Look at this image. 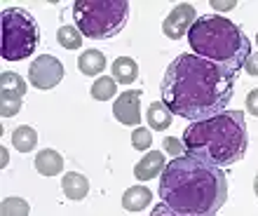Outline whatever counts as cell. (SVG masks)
Wrapping results in <instances>:
<instances>
[{
    "instance_id": "cell-1",
    "label": "cell",
    "mask_w": 258,
    "mask_h": 216,
    "mask_svg": "<svg viewBox=\"0 0 258 216\" xmlns=\"http://www.w3.org/2000/svg\"><path fill=\"white\" fill-rule=\"evenodd\" d=\"M235 80V75L197 54H181L164 71L162 101L171 113L190 122L209 120L228 111Z\"/></svg>"
},
{
    "instance_id": "cell-2",
    "label": "cell",
    "mask_w": 258,
    "mask_h": 216,
    "mask_svg": "<svg viewBox=\"0 0 258 216\" xmlns=\"http://www.w3.org/2000/svg\"><path fill=\"white\" fill-rule=\"evenodd\" d=\"M160 197L183 214L216 216L228 200V176L216 165L185 153L167 162L160 176Z\"/></svg>"
},
{
    "instance_id": "cell-3",
    "label": "cell",
    "mask_w": 258,
    "mask_h": 216,
    "mask_svg": "<svg viewBox=\"0 0 258 216\" xmlns=\"http://www.w3.org/2000/svg\"><path fill=\"white\" fill-rule=\"evenodd\" d=\"M246 143L249 134H246L244 111H223L209 120L192 122L183 132L185 153L221 169L242 160L246 153Z\"/></svg>"
},
{
    "instance_id": "cell-4",
    "label": "cell",
    "mask_w": 258,
    "mask_h": 216,
    "mask_svg": "<svg viewBox=\"0 0 258 216\" xmlns=\"http://www.w3.org/2000/svg\"><path fill=\"white\" fill-rule=\"evenodd\" d=\"M188 42L192 52L211 61L237 78L244 71L246 59L251 57V42L237 24L221 14H204L188 31Z\"/></svg>"
},
{
    "instance_id": "cell-5",
    "label": "cell",
    "mask_w": 258,
    "mask_h": 216,
    "mask_svg": "<svg viewBox=\"0 0 258 216\" xmlns=\"http://www.w3.org/2000/svg\"><path fill=\"white\" fill-rule=\"evenodd\" d=\"M75 28L89 40H108L124 28L129 19L127 0H75Z\"/></svg>"
},
{
    "instance_id": "cell-6",
    "label": "cell",
    "mask_w": 258,
    "mask_h": 216,
    "mask_svg": "<svg viewBox=\"0 0 258 216\" xmlns=\"http://www.w3.org/2000/svg\"><path fill=\"white\" fill-rule=\"evenodd\" d=\"M3 26V59L5 61H24L35 52L40 42V28L33 14L24 7H5L0 14Z\"/></svg>"
},
{
    "instance_id": "cell-7",
    "label": "cell",
    "mask_w": 258,
    "mask_h": 216,
    "mask_svg": "<svg viewBox=\"0 0 258 216\" xmlns=\"http://www.w3.org/2000/svg\"><path fill=\"white\" fill-rule=\"evenodd\" d=\"M28 80L35 89H54L63 80L61 61L52 54H40L35 57L31 68H28Z\"/></svg>"
},
{
    "instance_id": "cell-8",
    "label": "cell",
    "mask_w": 258,
    "mask_h": 216,
    "mask_svg": "<svg viewBox=\"0 0 258 216\" xmlns=\"http://www.w3.org/2000/svg\"><path fill=\"white\" fill-rule=\"evenodd\" d=\"M195 21H197L195 7H192L190 3H178L169 12V17L162 21V33L167 35V38H171V40H181L192 28Z\"/></svg>"
},
{
    "instance_id": "cell-9",
    "label": "cell",
    "mask_w": 258,
    "mask_h": 216,
    "mask_svg": "<svg viewBox=\"0 0 258 216\" xmlns=\"http://www.w3.org/2000/svg\"><path fill=\"white\" fill-rule=\"evenodd\" d=\"M141 89H127L113 103V115L124 127H136L141 122Z\"/></svg>"
},
{
    "instance_id": "cell-10",
    "label": "cell",
    "mask_w": 258,
    "mask_h": 216,
    "mask_svg": "<svg viewBox=\"0 0 258 216\" xmlns=\"http://www.w3.org/2000/svg\"><path fill=\"white\" fill-rule=\"evenodd\" d=\"M164 153L160 150H148L141 160L134 165V176L139 181H150V179H155L164 172Z\"/></svg>"
},
{
    "instance_id": "cell-11",
    "label": "cell",
    "mask_w": 258,
    "mask_h": 216,
    "mask_svg": "<svg viewBox=\"0 0 258 216\" xmlns=\"http://www.w3.org/2000/svg\"><path fill=\"white\" fill-rule=\"evenodd\" d=\"M35 169H38V174H42V176L61 174V169H63L61 153H56V150H52V148L40 150V153L35 155Z\"/></svg>"
},
{
    "instance_id": "cell-12",
    "label": "cell",
    "mask_w": 258,
    "mask_h": 216,
    "mask_svg": "<svg viewBox=\"0 0 258 216\" xmlns=\"http://www.w3.org/2000/svg\"><path fill=\"white\" fill-rule=\"evenodd\" d=\"M61 190L68 200H85L89 193V181L78 172H68L61 179Z\"/></svg>"
},
{
    "instance_id": "cell-13",
    "label": "cell",
    "mask_w": 258,
    "mask_h": 216,
    "mask_svg": "<svg viewBox=\"0 0 258 216\" xmlns=\"http://www.w3.org/2000/svg\"><path fill=\"white\" fill-rule=\"evenodd\" d=\"M150 200H153V193L146 186H132V188L124 190L122 207L127 211H141L150 204Z\"/></svg>"
},
{
    "instance_id": "cell-14",
    "label": "cell",
    "mask_w": 258,
    "mask_h": 216,
    "mask_svg": "<svg viewBox=\"0 0 258 216\" xmlns=\"http://www.w3.org/2000/svg\"><path fill=\"white\" fill-rule=\"evenodd\" d=\"M113 80L117 85H132V82L139 78V66H136L134 59H129V57H117L113 61Z\"/></svg>"
},
{
    "instance_id": "cell-15",
    "label": "cell",
    "mask_w": 258,
    "mask_h": 216,
    "mask_svg": "<svg viewBox=\"0 0 258 216\" xmlns=\"http://www.w3.org/2000/svg\"><path fill=\"white\" fill-rule=\"evenodd\" d=\"M171 111L164 106V101H153L146 111V122L150 125V129L164 132L167 127H171Z\"/></svg>"
},
{
    "instance_id": "cell-16",
    "label": "cell",
    "mask_w": 258,
    "mask_h": 216,
    "mask_svg": "<svg viewBox=\"0 0 258 216\" xmlns=\"http://www.w3.org/2000/svg\"><path fill=\"white\" fill-rule=\"evenodd\" d=\"M78 68L80 73L85 75H99L106 68V57H103L99 49H85V52L78 57Z\"/></svg>"
},
{
    "instance_id": "cell-17",
    "label": "cell",
    "mask_w": 258,
    "mask_h": 216,
    "mask_svg": "<svg viewBox=\"0 0 258 216\" xmlns=\"http://www.w3.org/2000/svg\"><path fill=\"white\" fill-rule=\"evenodd\" d=\"M12 146L19 153H31L38 146V132L31 125H21L12 132Z\"/></svg>"
},
{
    "instance_id": "cell-18",
    "label": "cell",
    "mask_w": 258,
    "mask_h": 216,
    "mask_svg": "<svg viewBox=\"0 0 258 216\" xmlns=\"http://www.w3.org/2000/svg\"><path fill=\"white\" fill-rule=\"evenodd\" d=\"M115 92H117V82L113 78H108V75L96 78L94 85H92V99H96V101H108V99L115 96Z\"/></svg>"
},
{
    "instance_id": "cell-19",
    "label": "cell",
    "mask_w": 258,
    "mask_h": 216,
    "mask_svg": "<svg viewBox=\"0 0 258 216\" xmlns=\"http://www.w3.org/2000/svg\"><path fill=\"white\" fill-rule=\"evenodd\" d=\"M21 99H24V94H19V92L0 89V113H3V118H12V115L19 113Z\"/></svg>"
},
{
    "instance_id": "cell-20",
    "label": "cell",
    "mask_w": 258,
    "mask_h": 216,
    "mask_svg": "<svg viewBox=\"0 0 258 216\" xmlns=\"http://www.w3.org/2000/svg\"><path fill=\"white\" fill-rule=\"evenodd\" d=\"M28 211H31V204L24 200V197H5L3 200V204H0V214L3 216H28Z\"/></svg>"
},
{
    "instance_id": "cell-21",
    "label": "cell",
    "mask_w": 258,
    "mask_h": 216,
    "mask_svg": "<svg viewBox=\"0 0 258 216\" xmlns=\"http://www.w3.org/2000/svg\"><path fill=\"white\" fill-rule=\"evenodd\" d=\"M56 42L63 49H78L82 47V33L75 26H61L56 31Z\"/></svg>"
},
{
    "instance_id": "cell-22",
    "label": "cell",
    "mask_w": 258,
    "mask_h": 216,
    "mask_svg": "<svg viewBox=\"0 0 258 216\" xmlns=\"http://www.w3.org/2000/svg\"><path fill=\"white\" fill-rule=\"evenodd\" d=\"M0 89H12V92L26 94V82H24V78H21V75L5 71V73L0 75Z\"/></svg>"
},
{
    "instance_id": "cell-23",
    "label": "cell",
    "mask_w": 258,
    "mask_h": 216,
    "mask_svg": "<svg viewBox=\"0 0 258 216\" xmlns=\"http://www.w3.org/2000/svg\"><path fill=\"white\" fill-rule=\"evenodd\" d=\"M132 146L136 150H148L153 146V134H150V129L146 127H136L132 132Z\"/></svg>"
},
{
    "instance_id": "cell-24",
    "label": "cell",
    "mask_w": 258,
    "mask_h": 216,
    "mask_svg": "<svg viewBox=\"0 0 258 216\" xmlns=\"http://www.w3.org/2000/svg\"><path fill=\"white\" fill-rule=\"evenodd\" d=\"M183 150H185L183 141H178L176 136H167V139H164V153H169L171 157H181V155H185Z\"/></svg>"
},
{
    "instance_id": "cell-25",
    "label": "cell",
    "mask_w": 258,
    "mask_h": 216,
    "mask_svg": "<svg viewBox=\"0 0 258 216\" xmlns=\"http://www.w3.org/2000/svg\"><path fill=\"white\" fill-rule=\"evenodd\" d=\"M150 216H195V214H183V211H176V209H171V207H167L164 202H160L153 207Z\"/></svg>"
},
{
    "instance_id": "cell-26",
    "label": "cell",
    "mask_w": 258,
    "mask_h": 216,
    "mask_svg": "<svg viewBox=\"0 0 258 216\" xmlns=\"http://www.w3.org/2000/svg\"><path fill=\"white\" fill-rule=\"evenodd\" d=\"M246 111L258 118V89H251V92L246 94Z\"/></svg>"
},
{
    "instance_id": "cell-27",
    "label": "cell",
    "mask_w": 258,
    "mask_h": 216,
    "mask_svg": "<svg viewBox=\"0 0 258 216\" xmlns=\"http://www.w3.org/2000/svg\"><path fill=\"white\" fill-rule=\"evenodd\" d=\"M244 71L249 75H253V78L258 75V52H251V57H249L246 64H244Z\"/></svg>"
},
{
    "instance_id": "cell-28",
    "label": "cell",
    "mask_w": 258,
    "mask_h": 216,
    "mask_svg": "<svg viewBox=\"0 0 258 216\" xmlns=\"http://www.w3.org/2000/svg\"><path fill=\"white\" fill-rule=\"evenodd\" d=\"M0 157H3V160H0V165H3V167H7V162H10V153L3 148V150H0Z\"/></svg>"
},
{
    "instance_id": "cell-29",
    "label": "cell",
    "mask_w": 258,
    "mask_h": 216,
    "mask_svg": "<svg viewBox=\"0 0 258 216\" xmlns=\"http://www.w3.org/2000/svg\"><path fill=\"white\" fill-rule=\"evenodd\" d=\"M211 7H216V10H221V7H235V3H223V5H221V3H216V0H214V3H211Z\"/></svg>"
},
{
    "instance_id": "cell-30",
    "label": "cell",
    "mask_w": 258,
    "mask_h": 216,
    "mask_svg": "<svg viewBox=\"0 0 258 216\" xmlns=\"http://www.w3.org/2000/svg\"><path fill=\"white\" fill-rule=\"evenodd\" d=\"M253 190H256V197H258V174H256V179H253Z\"/></svg>"
},
{
    "instance_id": "cell-31",
    "label": "cell",
    "mask_w": 258,
    "mask_h": 216,
    "mask_svg": "<svg viewBox=\"0 0 258 216\" xmlns=\"http://www.w3.org/2000/svg\"><path fill=\"white\" fill-rule=\"evenodd\" d=\"M256 42H258V35H256Z\"/></svg>"
}]
</instances>
